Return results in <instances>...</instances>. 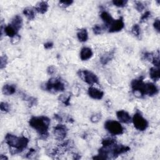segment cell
I'll use <instances>...</instances> for the list:
<instances>
[{"mask_svg":"<svg viewBox=\"0 0 160 160\" xmlns=\"http://www.w3.org/2000/svg\"><path fill=\"white\" fill-rule=\"evenodd\" d=\"M131 88L134 94H138L140 97L145 95L153 97L158 93V89L154 83L143 82V78L134 80L131 82Z\"/></svg>","mask_w":160,"mask_h":160,"instance_id":"obj_1","label":"cell"},{"mask_svg":"<svg viewBox=\"0 0 160 160\" xmlns=\"http://www.w3.org/2000/svg\"><path fill=\"white\" fill-rule=\"evenodd\" d=\"M50 120L46 116H33L29 120V124L40 135L41 138L46 140L48 136V128Z\"/></svg>","mask_w":160,"mask_h":160,"instance_id":"obj_2","label":"cell"},{"mask_svg":"<svg viewBox=\"0 0 160 160\" xmlns=\"http://www.w3.org/2000/svg\"><path fill=\"white\" fill-rule=\"evenodd\" d=\"M5 141L6 144L13 148L15 150L13 154H16L23 151L26 148L29 143V140L26 137H18L12 134H7L5 136Z\"/></svg>","mask_w":160,"mask_h":160,"instance_id":"obj_3","label":"cell"},{"mask_svg":"<svg viewBox=\"0 0 160 160\" xmlns=\"http://www.w3.org/2000/svg\"><path fill=\"white\" fill-rule=\"evenodd\" d=\"M43 89L51 93H57L64 91L65 85L60 78H53L42 86Z\"/></svg>","mask_w":160,"mask_h":160,"instance_id":"obj_4","label":"cell"},{"mask_svg":"<svg viewBox=\"0 0 160 160\" xmlns=\"http://www.w3.org/2000/svg\"><path fill=\"white\" fill-rule=\"evenodd\" d=\"M104 128L110 133L113 135H120L124 132V128L122 125L114 120H108L104 123Z\"/></svg>","mask_w":160,"mask_h":160,"instance_id":"obj_5","label":"cell"},{"mask_svg":"<svg viewBox=\"0 0 160 160\" xmlns=\"http://www.w3.org/2000/svg\"><path fill=\"white\" fill-rule=\"evenodd\" d=\"M78 74L80 78L90 85L99 83V80L97 76L89 70H80L78 72Z\"/></svg>","mask_w":160,"mask_h":160,"instance_id":"obj_6","label":"cell"},{"mask_svg":"<svg viewBox=\"0 0 160 160\" xmlns=\"http://www.w3.org/2000/svg\"><path fill=\"white\" fill-rule=\"evenodd\" d=\"M132 121L135 128L141 131H145L148 126L147 120L143 118V116L139 111H137L134 114Z\"/></svg>","mask_w":160,"mask_h":160,"instance_id":"obj_7","label":"cell"},{"mask_svg":"<svg viewBox=\"0 0 160 160\" xmlns=\"http://www.w3.org/2000/svg\"><path fill=\"white\" fill-rule=\"evenodd\" d=\"M109 150L110 158H116L119 155L129 151L130 150V148L123 145L114 144L111 146H109Z\"/></svg>","mask_w":160,"mask_h":160,"instance_id":"obj_8","label":"cell"},{"mask_svg":"<svg viewBox=\"0 0 160 160\" xmlns=\"http://www.w3.org/2000/svg\"><path fill=\"white\" fill-rule=\"evenodd\" d=\"M67 132L68 129L66 126L63 124H58L54 128V131H53L56 139L59 141L65 139L67 135Z\"/></svg>","mask_w":160,"mask_h":160,"instance_id":"obj_9","label":"cell"},{"mask_svg":"<svg viewBox=\"0 0 160 160\" xmlns=\"http://www.w3.org/2000/svg\"><path fill=\"white\" fill-rule=\"evenodd\" d=\"M124 27V23L122 17H120L119 19L114 20L112 24L110 25L108 29L109 33H116L121 31Z\"/></svg>","mask_w":160,"mask_h":160,"instance_id":"obj_10","label":"cell"},{"mask_svg":"<svg viewBox=\"0 0 160 160\" xmlns=\"http://www.w3.org/2000/svg\"><path fill=\"white\" fill-rule=\"evenodd\" d=\"M116 116L120 122L125 124H128L131 122V118L129 113L124 111L120 110L116 112Z\"/></svg>","mask_w":160,"mask_h":160,"instance_id":"obj_11","label":"cell"},{"mask_svg":"<svg viewBox=\"0 0 160 160\" xmlns=\"http://www.w3.org/2000/svg\"><path fill=\"white\" fill-rule=\"evenodd\" d=\"M88 94L90 97L94 100H101L104 96V93L94 87H90L88 89Z\"/></svg>","mask_w":160,"mask_h":160,"instance_id":"obj_12","label":"cell"},{"mask_svg":"<svg viewBox=\"0 0 160 160\" xmlns=\"http://www.w3.org/2000/svg\"><path fill=\"white\" fill-rule=\"evenodd\" d=\"M93 51L91 48L84 47L80 52V58L82 61H87L93 56Z\"/></svg>","mask_w":160,"mask_h":160,"instance_id":"obj_13","label":"cell"},{"mask_svg":"<svg viewBox=\"0 0 160 160\" xmlns=\"http://www.w3.org/2000/svg\"><path fill=\"white\" fill-rule=\"evenodd\" d=\"M49 5L47 2H38L35 6V9L37 12L41 14H45V13L47 12V11L48 9Z\"/></svg>","mask_w":160,"mask_h":160,"instance_id":"obj_14","label":"cell"},{"mask_svg":"<svg viewBox=\"0 0 160 160\" xmlns=\"http://www.w3.org/2000/svg\"><path fill=\"white\" fill-rule=\"evenodd\" d=\"M2 92L5 95H12L16 92V87L14 84H6L4 85L2 88Z\"/></svg>","mask_w":160,"mask_h":160,"instance_id":"obj_15","label":"cell"},{"mask_svg":"<svg viewBox=\"0 0 160 160\" xmlns=\"http://www.w3.org/2000/svg\"><path fill=\"white\" fill-rule=\"evenodd\" d=\"M114 55V51H110L108 53H106L105 54L102 55V56L100 58L101 63L103 65H106V64H108L113 58Z\"/></svg>","mask_w":160,"mask_h":160,"instance_id":"obj_16","label":"cell"},{"mask_svg":"<svg viewBox=\"0 0 160 160\" xmlns=\"http://www.w3.org/2000/svg\"><path fill=\"white\" fill-rule=\"evenodd\" d=\"M4 31H5V33L10 38H13L16 35H18L17 33L18 32V31L16 28H15L11 24L5 27Z\"/></svg>","mask_w":160,"mask_h":160,"instance_id":"obj_17","label":"cell"},{"mask_svg":"<svg viewBox=\"0 0 160 160\" xmlns=\"http://www.w3.org/2000/svg\"><path fill=\"white\" fill-rule=\"evenodd\" d=\"M100 16L102 20L104 22V23H106V25L107 26H110L114 21V19L113 18L111 15L108 12H105V11L101 12Z\"/></svg>","mask_w":160,"mask_h":160,"instance_id":"obj_18","label":"cell"},{"mask_svg":"<svg viewBox=\"0 0 160 160\" xmlns=\"http://www.w3.org/2000/svg\"><path fill=\"white\" fill-rule=\"evenodd\" d=\"M77 37L80 42H86L88 39V34L87 29H80L77 33Z\"/></svg>","mask_w":160,"mask_h":160,"instance_id":"obj_19","label":"cell"},{"mask_svg":"<svg viewBox=\"0 0 160 160\" xmlns=\"http://www.w3.org/2000/svg\"><path fill=\"white\" fill-rule=\"evenodd\" d=\"M15 28H16L18 31L19 30V29L21 28L23 25V19L20 16L16 15L14 17V18L12 20V22L11 23Z\"/></svg>","mask_w":160,"mask_h":160,"instance_id":"obj_20","label":"cell"},{"mask_svg":"<svg viewBox=\"0 0 160 160\" xmlns=\"http://www.w3.org/2000/svg\"><path fill=\"white\" fill-rule=\"evenodd\" d=\"M150 76L153 81H158L160 78L159 68L158 67L151 68L150 70Z\"/></svg>","mask_w":160,"mask_h":160,"instance_id":"obj_21","label":"cell"},{"mask_svg":"<svg viewBox=\"0 0 160 160\" xmlns=\"http://www.w3.org/2000/svg\"><path fill=\"white\" fill-rule=\"evenodd\" d=\"M23 14L29 20H33L35 18V13L34 10L29 7L24 9Z\"/></svg>","mask_w":160,"mask_h":160,"instance_id":"obj_22","label":"cell"},{"mask_svg":"<svg viewBox=\"0 0 160 160\" xmlns=\"http://www.w3.org/2000/svg\"><path fill=\"white\" fill-rule=\"evenodd\" d=\"M116 140L114 139L113 138L108 137V138H104V139H103L102 140L101 144H102L103 146H104V147H109V146H111L113 145L116 144Z\"/></svg>","mask_w":160,"mask_h":160,"instance_id":"obj_23","label":"cell"},{"mask_svg":"<svg viewBox=\"0 0 160 160\" xmlns=\"http://www.w3.org/2000/svg\"><path fill=\"white\" fill-rule=\"evenodd\" d=\"M131 33L136 37L140 38V35H141V29H140V26L137 24L134 25L131 29Z\"/></svg>","mask_w":160,"mask_h":160,"instance_id":"obj_24","label":"cell"},{"mask_svg":"<svg viewBox=\"0 0 160 160\" xmlns=\"http://www.w3.org/2000/svg\"><path fill=\"white\" fill-rule=\"evenodd\" d=\"M128 3V1L126 0H113V4L119 8H123L126 6Z\"/></svg>","mask_w":160,"mask_h":160,"instance_id":"obj_25","label":"cell"},{"mask_svg":"<svg viewBox=\"0 0 160 160\" xmlns=\"http://www.w3.org/2000/svg\"><path fill=\"white\" fill-rule=\"evenodd\" d=\"M59 99L66 106H69L70 104V101L71 99V95L68 96V97H66L65 94H61L59 97Z\"/></svg>","mask_w":160,"mask_h":160,"instance_id":"obj_26","label":"cell"},{"mask_svg":"<svg viewBox=\"0 0 160 160\" xmlns=\"http://www.w3.org/2000/svg\"><path fill=\"white\" fill-rule=\"evenodd\" d=\"M24 97H25L24 99L28 102L29 106H33L37 104V100L35 98L31 97H26L25 95H24Z\"/></svg>","mask_w":160,"mask_h":160,"instance_id":"obj_27","label":"cell"},{"mask_svg":"<svg viewBox=\"0 0 160 160\" xmlns=\"http://www.w3.org/2000/svg\"><path fill=\"white\" fill-rule=\"evenodd\" d=\"M101 118H102V115L101 113H96L91 116L90 120L92 123H97L101 120Z\"/></svg>","mask_w":160,"mask_h":160,"instance_id":"obj_28","label":"cell"},{"mask_svg":"<svg viewBox=\"0 0 160 160\" xmlns=\"http://www.w3.org/2000/svg\"><path fill=\"white\" fill-rule=\"evenodd\" d=\"M8 63V58L6 55H3L0 58V68L3 69L6 67Z\"/></svg>","mask_w":160,"mask_h":160,"instance_id":"obj_29","label":"cell"},{"mask_svg":"<svg viewBox=\"0 0 160 160\" xmlns=\"http://www.w3.org/2000/svg\"><path fill=\"white\" fill-rule=\"evenodd\" d=\"M0 108H1V111L2 112L7 113L10 110V106L6 102H2L1 105H0Z\"/></svg>","mask_w":160,"mask_h":160,"instance_id":"obj_30","label":"cell"},{"mask_svg":"<svg viewBox=\"0 0 160 160\" xmlns=\"http://www.w3.org/2000/svg\"><path fill=\"white\" fill-rule=\"evenodd\" d=\"M143 58L145 59V60H147V61H152V60H153V58H154V56H155V55H154V54H153V53H150V52H146V53H144V54H143Z\"/></svg>","mask_w":160,"mask_h":160,"instance_id":"obj_31","label":"cell"},{"mask_svg":"<svg viewBox=\"0 0 160 160\" xmlns=\"http://www.w3.org/2000/svg\"><path fill=\"white\" fill-rule=\"evenodd\" d=\"M134 7L138 12H141L142 11L145 9L144 5L140 2H135Z\"/></svg>","mask_w":160,"mask_h":160,"instance_id":"obj_32","label":"cell"},{"mask_svg":"<svg viewBox=\"0 0 160 160\" xmlns=\"http://www.w3.org/2000/svg\"><path fill=\"white\" fill-rule=\"evenodd\" d=\"M93 31L95 35H100L102 33V28L98 25H96L93 28Z\"/></svg>","mask_w":160,"mask_h":160,"instance_id":"obj_33","label":"cell"},{"mask_svg":"<svg viewBox=\"0 0 160 160\" xmlns=\"http://www.w3.org/2000/svg\"><path fill=\"white\" fill-rule=\"evenodd\" d=\"M59 3L61 7L66 8L71 6L73 3V1H72V0H70V1H60Z\"/></svg>","mask_w":160,"mask_h":160,"instance_id":"obj_34","label":"cell"},{"mask_svg":"<svg viewBox=\"0 0 160 160\" xmlns=\"http://www.w3.org/2000/svg\"><path fill=\"white\" fill-rule=\"evenodd\" d=\"M151 62L153 65L155 66V67H158V68L159 67V53H158L157 56L155 55Z\"/></svg>","mask_w":160,"mask_h":160,"instance_id":"obj_35","label":"cell"},{"mask_svg":"<svg viewBox=\"0 0 160 160\" xmlns=\"http://www.w3.org/2000/svg\"><path fill=\"white\" fill-rule=\"evenodd\" d=\"M151 12H149V11H147V12H146L141 16V19H140V22L142 23V22H144V21H145L146 20H147L149 18H150L151 16Z\"/></svg>","mask_w":160,"mask_h":160,"instance_id":"obj_36","label":"cell"},{"mask_svg":"<svg viewBox=\"0 0 160 160\" xmlns=\"http://www.w3.org/2000/svg\"><path fill=\"white\" fill-rule=\"evenodd\" d=\"M153 27L158 33H159L160 32V21L159 18L156 19L155 21H154Z\"/></svg>","mask_w":160,"mask_h":160,"instance_id":"obj_37","label":"cell"},{"mask_svg":"<svg viewBox=\"0 0 160 160\" xmlns=\"http://www.w3.org/2000/svg\"><path fill=\"white\" fill-rule=\"evenodd\" d=\"M20 39H21V37L18 35H16L14 37L12 38V40H11V42H12V44L15 45V44L18 43Z\"/></svg>","mask_w":160,"mask_h":160,"instance_id":"obj_38","label":"cell"},{"mask_svg":"<svg viewBox=\"0 0 160 160\" xmlns=\"http://www.w3.org/2000/svg\"><path fill=\"white\" fill-rule=\"evenodd\" d=\"M56 71V68L54 66H49L47 69V73L49 74H54Z\"/></svg>","mask_w":160,"mask_h":160,"instance_id":"obj_39","label":"cell"},{"mask_svg":"<svg viewBox=\"0 0 160 160\" xmlns=\"http://www.w3.org/2000/svg\"><path fill=\"white\" fill-rule=\"evenodd\" d=\"M44 47L46 49H51L53 47V43L51 41H48V42H47V43H46L44 44Z\"/></svg>","mask_w":160,"mask_h":160,"instance_id":"obj_40","label":"cell"},{"mask_svg":"<svg viewBox=\"0 0 160 160\" xmlns=\"http://www.w3.org/2000/svg\"><path fill=\"white\" fill-rule=\"evenodd\" d=\"M35 154V150H34V149H31L26 155V158H31V156H33Z\"/></svg>","mask_w":160,"mask_h":160,"instance_id":"obj_41","label":"cell"},{"mask_svg":"<svg viewBox=\"0 0 160 160\" xmlns=\"http://www.w3.org/2000/svg\"><path fill=\"white\" fill-rule=\"evenodd\" d=\"M55 118L58 121H62V118L60 115H58L57 114H55Z\"/></svg>","mask_w":160,"mask_h":160,"instance_id":"obj_42","label":"cell"},{"mask_svg":"<svg viewBox=\"0 0 160 160\" xmlns=\"http://www.w3.org/2000/svg\"><path fill=\"white\" fill-rule=\"evenodd\" d=\"M8 159V158L6 156H5L3 155H1V156H0V159H1V160H5V159Z\"/></svg>","mask_w":160,"mask_h":160,"instance_id":"obj_43","label":"cell"}]
</instances>
